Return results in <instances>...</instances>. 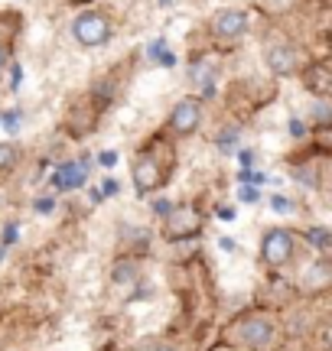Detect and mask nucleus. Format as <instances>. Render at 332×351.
<instances>
[{"instance_id":"obj_8","label":"nucleus","mask_w":332,"mask_h":351,"mask_svg":"<svg viewBox=\"0 0 332 351\" xmlns=\"http://www.w3.org/2000/svg\"><path fill=\"white\" fill-rule=\"evenodd\" d=\"M264 62L274 75H294L296 65H300V56H296L294 46H270L264 52Z\"/></svg>"},{"instance_id":"obj_15","label":"nucleus","mask_w":332,"mask_h":351,"mask_svg":"<svg viewBox=\"0 0 332 351\" xmlns=\"http://www.w3.org/2000/svg\"><path fill=\"white\" fill-rule=\"evenodd\" d=\"M235 140H238V130H225V134L218 137V147H222V150H231V147H235Z\"/></svg>"},{"instance_id":"obj_10","label":"nucleus","mask_w":332,"mask_h":351,"mask_svg":"<svg viewBox=\"0 0 332 351\" xmlns=\"http://www.w3.org/2000/svg\"><path fill=\"white\" fill-rule=\"evenodd\" d=\"M85 169H88V166H82V163H62L59 166V173H56V186L59 189H78L82 182H85Z\"/></svg>"},{"instance_id":"obj_19","label":"nucleus","mask_w":332,"mask_h":351,"mask_svg":"<svg viewBox=\"0 0 332 351\" xmlns=\"http://www.w3.org/2000/svg\"><path fill=\"white\" fill-rule=\"evenodd\" d=\"M218 218L222 221H235V208H218Z\"/></svg>"},{"instance_id":"obj_22","label":"nucleus","mask_w":332,"mask_h":351,"mask_svg":"<svg viewBox=\"0 0 332 351\" xmlns=\"http://www.w3.org/2000/svg\"><path fill=\"white\" fill-rule=\"evenodd\" d=\"M137 351H176V348H166V345H143V348Z\"/></svg>"},{"instance_id":"obj_7","label":"nucleus","mask_w":332,"mask_h":351,"mask_svg":"<svg viewBox=\"0 0 332 351\" xmlns=\"http://www.w3.org/2000/svg\"><path fill=\"white\" fill-rule=\"evenodd\" d=\"M130 173H134V186L141 189V192H154L160 182H163V173H160V166L150 153H141L134 166H130Z\"/></svg>"},{"instance_id":"obj_4","label":"nucleus","mask_w":332,"mask_h":351,"mask_svg":"<svg viewBox=\"0 0 332 351\" xmlns=\"http://www.w3.org/2000/svg\"><path fill=\"white\" fill-rule=\"evenodd\" d=\"M270 339H274V322L268 315H251L238 326V341L248 348H268Z\"/></svg>"},{"instance_id":"obj_21","label":"nucleus","mask_w":332,"mask_h":351,"mask_svg":"<svg viewBox=\"0 0 332 351\" xmlns=\"http://www.w3.org/2000/svg\"><path fill=\"white\" fill-rule=\"evenodd\" d=\"M274 208H277V212H287V208H290V202L277 195V199H274Z\"/></svg>"},{"instance_id":"obj_17","label":"nucleus","mask_w":332,"mask_h":351,"mask_svg":"<svg viewBox=\"0 0 332 351\" xmlns=\"http://www.w3.org/2000/svg\"><path fill=\"white\" fill-rule=\"evenodd\" d=\"M130 270H134V267H130V263H117V274H115V280H130Z\"/></svg>"},{"instance_id":"obj_20","label":"nucleus","mask_w":332,"mask_h":351,"mask_svg":"<svg viewBox=\"0 0 332 351\" xmlns=\"http://www.w3.org/2000/svg\"><path fill=\"white\" fill-rule=\"evenodd\" d=\"M36 212H52V199H39L36 202Z\"/></svg>"},{"instance_id":"obj_12","label":"nucleus","mask_w":332,"mask_h":351,"mask_svg":"<svg viewBox=\"0 0 332 351\" xmlns=\"http://www.w3.org/2000/svg\"><path fill=\"white\" fill-rule=\"evenodd\" d=\"M192 82H195V85L202 82V85L209 88V95H212V62L195 65V69H192Z\"/></svg>"},{"instance_id":"obj_25","label":"nucleus","mask_w":332,"mask_h":351,"mask_svg":"<svg viewBox=\"0 0 332 351\" xmlns=\"http://www.w3.org/2000/svg\"><path fill=\"white\" fill-rule=\"evenodd\" d=\"M3 65H7V49L0 46V69H3Z\"/></svg>"},{"instance_id":"obj_11","label":"nucleus","mask_w":332,"mask_h":351,"mask_svg":"<svg viewBox=\"0 0 332 351\" xmlns=\"http://www.w3.org/2000/svg\"><path fill=\"white\" fill-rule=\"evenodd\" d=\"M307 238L313 241V247H316V251H329L332 238H329V231H326V228H309Z\"/></svg>"},{"instance_id":"obj_16","label":"nucleus","mask_w":332,"mask_h":351,"mask_svg":"<svg viewBox=\"0 0 332 351\" xmlns=\"http://www.w3.org/2000/svg\"><path fill=\"white\" fill-rule=\"evenodd\" d=\"M0 124H7L10 130H16V124H20V111H7V117H0Z\"/></svg>"},{"instance_id":"obj_2","label":"nucleus","mask_w":332,"mask_h":351,"mask_svg":"<svg viewBox=\"0 0 332 351\" xmlns=\"http://www.w3.org/2000/svg\"><path fill=\"white\" fill-rule=\"evenodd\" d=\"M294 234L287 228H274L264 234V244H261V257L270 263V267H287L294 261Z\"/></svg>"},{"instance_id":"obj_14","label":"nucleus","mask_w":332,"mask_h":351,"mask_svg":"<svg viewBox=\"0 0 332 351\" xmlns=\"http://www.w3.org/2000/svg\"><path fill=\"white\" fill-rule=\"evenodd\" d=\"M313 114H316V124H329L332 117H329V104H326V101H320V104H316V108H313Z\"/></svg>"},{"instance_id":"obj_24","label":"nucleus","mask_w":332,"mask_h":351,"mask_svg":"<svg viewBox=\"0 0 332 351\" xmlns=\"http://www.w3.org/2000/svg\"><path fill=\"white\" fill-rule=\"evenodd\" d=\"M115 160H117L115 153H102V163H104V166H115Z\"/></svg>"},{"instance_id":"obj_6","label":"nucleus","mask_w":332,"mask_h":351,"mask_svg":"<svg viewBox=\"0 0 332 351\" xmlns=\"http://www.w3.org/2000/svg\"><path fill=\"white\" fill-rule=\"evenodd\" d=\"M199 228H202V218H199L195 208H176L169 215V221H166V238L169 241L192 238V234H199Z\"/></svg>"},{"instance_id":"obj_26","label":"nucleus","mask_w":332,"mask_h":351,"mask_svg":"<svg viewBox=\"0 0 332 351\" xmlns=\"http://www.w3.org/2000/svg\"><path fill=\"white\" fill-rule=\"evenodd\" d=\"M160 3H173V0H160Z\"/></svg>"},{"instance_id":"obj_9","label":"nucleus","mask_w":332,"mask_h":351,"mask_svg":"<svg viewBox=\"0 0 332 351\" xmlns=\"http://www.w3.org/2000/svg\"><path fill=\"white\" fill-rule=\"evenodd\" d=\"M303 82H307V91H313L320 101H326V95L332 91V72L326 62H313L307 65V72H303Z\"/></svg>"},{"instance_id":"obj_5","label":"nucleus","mask_w":332,"mask_h":351,"mask_svg":"<svg viewBox=\"0 0 332 351\" xmlns=\"http://www.w3.org/2000/svg\"><path fill=\"white\" fill-rule=\"evenodd\" d=\"M244 29H248V16H244V10H235V7H225V10H218L215 16H212V36L218 39H241Z\"/></svg>"},{"instance_id":"obj_23","label":"nucleus","mask_w":332,"mask_h":351,"mask_svg":"<svg viewBox=\"0 0 332 351\" xmlns=\"http://www.w3.org/2000/svg\"><path fill=\"white\" fill-rule=\"evenodd\" d=\"M218 244H222V251H235V241H231V238H222Z\"/></svg>"},{"instance_id":"obj_18","label":"nucleus","mask_w":332,"mask_h":351,"mask_svg":"<svg viewBox=\"0 0 332 351\" xmlns=\"http://www.w3.org/2000/svg\"><path fill=\"white\" fill-rule=\"evenodd\" d=\"M241 199H244V202H257V199H261V192H257L254 186H244V189H241Z\"/></svg>"},{"instance_id":"obj_13","label":"nucleus","mask_w":332,"mask_h":351,"mask_svg":"<svg viewBox=\"0 0 332 351\" xmlns=\"http://www.w3.org/2000/svg\"><path fill=\"white\" fill-rule=\"evenodd\" d=\"M13 163H16V150L10 143H0V169H10Z\"/></svg>"},{"instance_id":"obj_3","label":"nucleus","mask_w":332,"mask_h":351,"mask_svg":"<svg viewBox=\"0 0 332 351\" xmlns=\"http://www.w3.org/2000/svg\"><path fill=\"white\" fill-rule=\"evenodd\" d=\"M199 124H202V101L199 98L176 101V108L169 111V130L176 137H189V134H195Z\"/></svg>"},{"instance_id":"obj_1","label":"nucleus","mask_w":332,"mask_h":351,"mask_svg":"<svg viewBox=\"0 0 332 351\" xmlns=\"http://www.w3.org/2000/svg\"><path fill=\"white\" fill-rule=\"evenodd\" d=\"M72 39H75L82 49H98L111 39V20L98 10H85L75 16L72 23Z\"/></svg>"}]
</instances>
